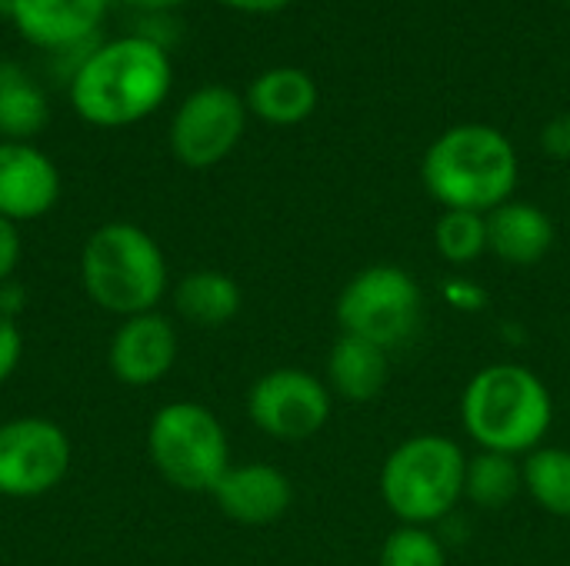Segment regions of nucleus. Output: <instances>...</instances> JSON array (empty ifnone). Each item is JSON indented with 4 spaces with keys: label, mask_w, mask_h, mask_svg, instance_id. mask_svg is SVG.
Wrapping results in <instances>:
<instances>
[{
    "label": "nucleus",
    "mask_w": 570,
    "mask_h": 566,
    "mask_svg": "<svg viewBox=\"0 0 570 566\" xmlns=\"http://www.w3.org/2000/svg\"><path fill=\"white\" fill-rule=\"evenodd\" d=\"M170 90V57L147 37L97 47L70 77V103L94 127H127L150 117Z\"/></svg>",
    "instance_id": "f257e3e1"
},
{
    "label": "nucleus",
    "mask_w": 570,
    "mask_h": 566,
    "mask_svg": "<svg viewBox=\"0 0 570 566\" xmlns=\"http://www.w3.org/2000/svg\"><path fill=\"white\" fill-rule=\"evenodd\" d=\"M421 177L444 210L491 214L514 197L521 163L501 130L488 123H461L428 147Z\"/></svg>",
    "instance_id": "f03ea898"
},
{
    "label": "nucleus",
    "mask_w": 570,
    "mask_h": 566,
    "mask_svg": "<svg viewBox=\"0 0 570 566\" xmlns=\"http://www.w3.org/2000/svg\"><path fill=\"white\" fill-rule=\"evenodd\" d=\"M461 420L481 450L521 457L544 447L554 400L534 370L521 364H491L464 387Z\"/></svg>",
    "instance_id": "7ed1b4c3"
},
{
    "label": "nucleus",
    "mask_w": 570,
    "mask_h": 566,
    "mask_svg": "<svg viewBox=\"0 0 570 566\" xmlns=\"http://www.w3.org/2000/svg\"><path fill=\"white\" fill-rule=\"evenodd\" d=\"M167 257L137 224H104L80 250V284L90 304L127 320L157 310L167 294Z\"/></svg>",
    "instance_id": "20e7f679"
},
{
    "label": "nucleus",
    "mask_w": 570,
    "mask_h": 566,
    "mask_svg": "<svg viewBox=\"0 0 570 566\" xmlns=\"http://www.w3.org/2000/svg\"><path fill=\"white\" fill-rule=\"evenodd\" d=\"M464 450L451 437L421 434L391 450L381 467V497L407 527L444 520L464 497Z\"/></svg>",
    "instance_id": "39448f33"
},
{
    "label": "nucleus",
    "mask_w": 570,
    "mask_h": 566,
    "mask_svg": "<svg viewBox=\"0 0 570 566\" xmlns=\"http://www.w3.org/2000/svg\"><path fill=\"white\" fill-rule=\"evenodd\" d=\"M154 470L184 494H210L230 470V440L217 414L197 400L164 404L147 427Z\"/></svg>",
    "instance_id": "423d86ee"
},
{
    "label": "nucleus",
    "mask_w": 570,
    "mask_h": 566,
    "mask_svg": "<svg viewBox=\"0 0 570 566\" xmlns=\"http://www.w3.org/2000/svg\"><path fill=\"white\" fill-rule=\"evenodd\" d=\"M337 324L344 334L377 344L391 354L411 344L424 324L421 284L394 264L364 267L337 297Z\"/></svg>",
    "instance_id": "0eeeda50"
},
{
    "label": "nucleus",
    "mask_w": 570,
    "mask_h": 566,
    "mask_svg": "<svg viewBox=\"0 0 570 566\" xmlns=\"http://www.w3.org/2000/svg\"><path fill=\"white\" fill-rule=\"evenodd\" d=\"M73 447L60 424L47 417H13L0 424V497L33 500L63 484Z\"/></svg>",
    "instance_id": "6e6552de"
},
{
    "label": "nucleus",
    "mask_w": 570,
    "mask_h": 566,
    "mask_svg": "<svg viewBox=\"0 0 570 566\" xmlns=\"http://www.w3.org/2000/svg\"><path fill=\"white\" fill-rule=\"evenodd\" d=\"M247 417L274 440H311L331 420V387L297 367L267 370L247 394Z\"/></svg>",
    "instance_id": "1a4fd4ad"
},
{
    "label": "nucleus",
    "mask_w": 570,
    "mask_h": 566,
    "mask_svg": "<svg viewBox=\"0 0 570 566\" xmlns=\"http://www.w3.org/2000/svg\"><path fill=\"white\" fill-rule=\"evenodd\" d=\"M247 123V103L230 87L207 83L194 90L170 120V150L190 170H207L230 157Z\"/></svg>",
    "instance_id": "9d476101"
},
{
    "label": "nucleus",
    "mask_w": 570,
    "mask_h": 566,
    "mask_svg": "<svg viewBox=\"0 0 570 566\" xmlns=\"http://www.w3.org/2000/svg\"><path fill=\"white\" fill-rule=\"evenodd\" d=\"M177 327L160 310L120 320L107 347V367L124 387H154L177 364Z\"/></svg>",
    "instance_id": "9b49d317"
},
{
    "label": "nucleus",
    "mask_w": 570,
    "mask_h": 566,
    "mask_svg": "<svg viewBox=\"0 0 570 566\" xmlns=\"http://www.w3.org/2000/svg\"><path fill=\"white\" fill-rule=\"evenodd\" d=\"M60 197L53 160L27 140H0V217L20 224L40 220Z\"/></svg>",
    "instance_id": "f8f14e48"
},
{
    "label": "nucleus",
    "mask_w": 570,
    "mask_h": 566,
    "mask_svg": "<svg viewBox=\"0 0 570 566\" xmlns=\"http://www.w3.org/2000/svg\"><path fill=\"white\" fill-rule=\"evenodd\" d=\"M210 497L227 520L244 527H267L291 510L294 487L287 474L271 464H230Z\"/></svg>",
    "instance_id": "ddd939ff"
},
{
    "label": "nucleus",
    "mask_w": 570,
    "mask_h": 566,
    "mask_svg": "<svg viewBox=\"0 0 570 566\" xmlns=\"http://www.w3.org/2000/svg\"><path fill=\"white\" fill-rule=\"evenodd\" d=\"M107 0H17V30L43 50H73L97 40Z\"/></svg>",
    "instance_id": "4468645a"
},
{
    "label": "nucleus",
    "mask_w": 570,
    "mask_h": 566,
    "mask_svg": "<svg viewBox=\"0 0 570 566\" xmlns=\"http://www.w3.org/2000/svg\"><path fill=\"white\" fill-rule=\"evenodd\" d=\"M554 247L551 217L524 200H508L488 214V250L508 267H534Z\"/></svg>",
    "instance_id": "2eb2a0df"
},
{
    "label": "nucleus",
    "mask_w": 570,
    "mask_h": 566,
    "mask_svg": "<svg viewBox=\"0 0 570 566\" xmlns=\"http://www.w3.org/2000/svg\"><path fill=\"white\" fill-rule=\"evenodd\" d=\"M387 374H391L387 350L361 337L341 334V340L327 354V387L351 404L374 400L387 387Z\"/></svg>",
    "instance_id": "dca6fc26"
},
{
    "label": "nucleus",
    "mask_w": 570,
    "mask_h": 566,
    "mask_svg": "<svg viewBox=\"0 0 570 566\" xmlns=\"http://www.w3.org/2000/svg\"><path fill=\"white\" fill-rule=\"evenodd\" d=\"M244 103L264 123L294 127V123H301V120H307L314 113L317 83L311 80V73H304L297 67H274V70H264L250 83Z\"/></svg>",
    "instance_id": "f3484780"
},
{
    "label": "nucleus",
    "mask_w": 570,
    "mask_h": 566,
    "mask_svg": "<svg viewBox=\"0 0 570 566\" xmlns=\"http://www.w3.org/2000/svg\"><path fill=\"white\" fill-rule=\"evenodd\" d=\"M240 287L234 277L220 270H194L174 287V307L177 314L204 330L227 327L240 314Z\"/></svg>",
    "instance_id": "a211bd4d"
},
{
    "label": "nucleus",
    "mask_w": 570,
    "mask_h": 566,
    "mask_svg": "<svg viewBox=\"0 0 570 566\" xmlns=\"http://www.w3.org/2000/svg\"><path fill=\"white\" fill-rule=\"evenodd\" d=\"M50 117L43 90L10 60H0V133L7 140H27L43 130Z\"/></svg>",
    "instance_id": "6ab92c4d"
},
{
    "label": "nucleus",
    "mask_w": 570,
    "mask_h": 566,
    "mask_svg": "<svg viewBox=\"0 0 570 566\" xmlns=\"http://www.w3.org/2000/svg\"><path fill=\"white\" fill-rule=\"evenodd\" d=\"M524 490V474L514 457L481 450L468 460L464 497L481 510H504Z\"/></svg>",
    "instance_id": "aec40b11"
},
{
    "label": "nucleus",
    "mask_w": 570,
    "mask_h": 566,
    "mask_svg": "<svg viewBox=\"0 0 570 566\" xmlns=\"http://www.w3.org/2000/svg\"><path fill=\"white\" fill-rule=\"evenodd\" d=\"M521 474L524 490L544 514L570 520V450L538 447L524 457Z\"/></svg>",
    "instance_id": "412c9836"
},
{
    "label": "nucleus",
    "mask_w": 570,
    "mask_h": 566,
    "mask_svg": "<svg viewBox=\"0 0 570 566\" xmlns=\"http://www.w3.org/2000/svg\"><path fill=\"white\" fill-rule=\"evenodd\" d=\"M434 247L454 267L474 264L481 254H488V214L444 210L434 224Z\"/></svg>",
    "instance_id": "4be33fe9"
},
{
    "label": "nucleus",
    "mask_w": 570,
    "mask_h": 566,
    "mask_svg": "<svg viewBox=\"0 0 570 566\" xmlns=\"http://www.w3.org/2000/svg\"><path fill=\"white\" fill-rule=\"evenodd\" d=\"M381 566H448V554L428 527L401 524L381 547Z\"/></svg>",
    "instance_id": "5701e85b"
},
{
    "label": "nucleus",
    "mask_w": 570,
    "mask_h": 566,
    "mask_svg": "<svg viewBox=\"0 0 570 566\" xmlns=\"http://www.w3.org/2000/svg\"><path fill=\"white\" fill-rule=\"evenodd\" d=\"M20 360H23V334H20V324L0 317V387L17 374Z\"/></svg>",
    "instance_id": "b1692460"
},
{
    "label": "nucleus",
    "mask_w": 570,
    "mask_h": 566,
    "mask_svg": "<svg viewBox=\"0 0 570 566\" xmlns=\"http://www.w3.org/2000/svg\"><path fill=\"white\" fill-rule=\"evenodd\" d=\"M23 257V244H20V230L13 220L0 217V284L13 280L17 267Z\"/></svg>",
    "instance_id": "393cba45"
},
{
    "label": "nucleus",
    "mask_w": 570,
    "mask_h": 566,
    "mask_svg": "<svg viewBox=\"0 0 570 566\" xmlns=\"http://www.w3.org/2000/svg\"><path fill=\"white\" fill-rule=\"evenodd\" d=\"M541 147L544 153H551L554 160H570V113L554 117L551 123H544L541 130Z\"/></svg>",
    "instance_id": "a878e982"
},
{
    "label": "nucleus",
    "mask_w": 570,
    "mask_h": 566,
    "mask_svg": "<svg viewBox=\"0 0 570 566\" xmlns=\"http://www.w3.org/2000/svg\"><path fill=\"white\" fill-rule=\"evenodd\" d=\"M23 307H27V290L13 280L0 284V317L17 320L23 314Z\"/></svg>",
    "instance_id": "bb28decb"
},
{
    "label": "nucleus",
    "mask_w": 570,
    "mask_h": 566,
    "mask_svg": "<svg viewBox=\"0 0 570 566\" xmlns=\"http://www.w3.org/2000/svg\"><path fill=\"white\" fill-rule=\"evenodd\" d=\"M234 10H244V13H271V10H281L294 0H220Z\"/></svg>",
    "instance_id": "cd10ccee"
},
{
    "label": "nucleus",
    "mask_w": 570,
    "mask_h": 566,
    "mask_svg": "<svg viewBox=\"0 0 570 566\" xmlns=\"http://www.w3.org/2000/svg\"><path fill=\"white\" fill-rule=\"evenodd\" d=\"M124 3H130V7H137V10H150V13H160V10L180 7V3H187V0H124Z\"/></svg>",
    "instance_id": "c85d7f7f"
},
{
    "label": "nucleus",
    "mask_w": 570,
    "mask_h": 566,
    "mask_svg": "<svg viewBox=\"0 0 570 566\" xmlns=\"http://www.w3.org/2000/svg\"><path fill=\"white\" fill-rule=\"evenodd\" d=\"M13 7L17 0H0V17H13Z\"/></svg>",
    "instance_id": "c756f323"
}]
</instances>
